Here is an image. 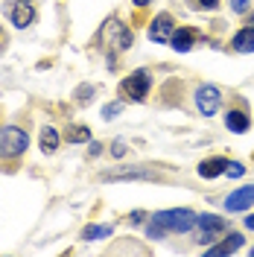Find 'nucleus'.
Segmentation results:
<instances>
[{
	"label": "nucleus",
	"instance_id": "1",
	"mask_svg": "<svg viewBox=\"0 0 254 257\" xmlns=\"http://www.w3.org/2000/svg\"><path fill=\"white\" fill-rule=\"evenodd\" d=\"M199 219V213H193L190 208H173V210H161L152 216V222H158L161 228H167V231H175V234H184V231H190L193 225Z\"/></svg>",
	"mask_w": 254,
	"mask_h": 257
},
{
	"label": "nucleus",
	"instance_id": "2",
	"mask_svg": "<svg viewBox=\"0 0 254 257\" xmlns=\"http://www.w3.org/2000/svg\"><path fill=\"white\" fill-rule=\"evenodd\" d=\"M27 146H30V138H27L24 128L18 126L0 128V158H18V155L27 152Z\"/></svg>",
	"mask_w": 254,
	"mask_h": 257
},
{
	"label": "nucleus",
	"instance_id": "3",
	"mask_svg": "<svg viewBox=\"0 0 254 257\" xmlns=\"http://www.w3.org/2000/svg\"><path fill=\"white\" fill-rule=\"evenodd\" d=\"M149 85H152L149 73L138 70V73H132V76H126V79L120 82V94L126 96L129 102H143L146 94H149Z\"/></svg>",
	"mask_w": 254,
	"mask_h": 257
},
{
	"label": "nucleus",
	"instance_id": "4",
	"mask_svg": "<svg viewBox=\"0 0 254 257\" xmlns=\"http://www.w3.org/2000/svg\"><path fill=\"white\" fill-rule=\"evenodd\" d=\"M196 225H199V237H196L199 242H213L219 234H225V231H228V222H225L222 216H213V213L199 216V219H196Z\"/></svg>",
	"mask_w": 254,
	"mask_h": 257
},
{
	"label": "nucleus",
	"instance_id": "5",
	"mask_svg": "<svg viewBox=\"0 0 254 257\" xmlns=\"http://www.w3.org/2000/svg\"><path fill=\"white\" fill-rule=\"evenodd\" d=\"M102 181H155L158 173L146 170V167H129V170H108L102 173Z\"/></svg>",
	"mask_w": 254,
	"mask_h": 257
},
{
	"label": "nucleus",
	"instance_id": "6",
	"mask_svg": "<svg viewBox=\"0 0 254 257\" xmlns=\"http://www.w3.org/2000/svg\"><path fill=\"white\" fill-rule=\"evenodd\" d=\"M102 38L108 41L111 50H129L132 47V32H129L120 21H108L105 30H102Z\"/></svg>",
	"mask_w": 254,
	"mask_h": 257
},
{
	"label": "nucleus",
	"instance_id": "7",
	"mask_svg": "<svg viewBox=\"0 0 254 257\" xmlns=\"http://www.w3.org/2000/svg\"><path fill=\"white\" fill-rule=\"evenodd\" d=\"M219 102H222V96H219V91H216L213 85H202V88L196 91V105H199V111L207 114V117L219 111Z\"/></svg>",
	"mask_w": 254,
	"mask_h": 257
},
{
	"label": "nucleus",
	"instance_id": "8",
	"mask_svg": "<svg viewBox=\"0 0 254 257\" xmlns=\"http://www.w3.org/2000/svg\"><path fill=\"white\" fill-rule=\"evenodd\" d=\"M251 205H254V184H245V187L234 190L225 199V208L228 210H248Z\"/></svg>",
	"mask_w": 254,
	"mask_h": 257
},
{
	"label": "nucleus",
	"instance_id": "9",
	"mask_svg": "<svg viewBox=\"0 0 254 257\" xmlns=\"http://www.w3.org/2000/svg\"><path fill=\"white\" fill-rule=\"evenodd\" d=\"M173 18L170 15H158L152 21V27H149V38L152 41H158V44H167L170 41V35H173Z\"/></svg>",
	"mask_w": 254,
	"mask_h": 257
},
{
	"label": "nucleus",
	"instance_id": "10",
	"mask_svg": "<svg viewBox=\"0 0 254 257\" xmlns=\"http://www.w3.org/2000/svg\"><path fill=\"white\" fill-rule=\"evenodd\" d=\"M196 38H199V32H193L190 27H178V30H173V35H170V44H173V50H178V53H187Z\"/></svg>",
	"mask_w": 254,
	"mask_h": 257
},
{
	"label": "nucleus",
	"instance_id": "11",
	"mask_svg": "<svg viewBox=\"0 0 254 257\" xmlns=\"http://www.w3.org/2000/svg\"><path fill=\"white\" fill-rule=\"evenodd\" d=\"M9 18H12V24H15L18 30H24V27H32L35 9H32L30 3H15V6L9 9Z\"/></svg>",
	"mask_w": 254,
	"mask_h": 257
},
{
	"label": "nucleus",
	"instance_id": "12",
	"mask_svg": "<svg viewBox=\"0 0 254 257\" xmlns=\"http://www.w3.org/2000/svg\"><path fill=\"white\" fill-rule=\"evenodd\" d=\"M231 47L237 50V53H254V27H242V30L234 35V41H231Z\"/></svg>",
	"mask_w": 254,
	"mask_h": 257
},
{
	"label": "nucleus",
	"instance_id": "13",
	"mask_svg": "<svg viewBox=\"0 0 254 257\" xmlns=\"http://www.w3.org/2000/svg\"><path fill=\"white\" fill-rule=\"evenodd\" d=\"M225 126L231 128V132H237V135H242V132H248V114L245 111H228L225 114Z\"/></svg>",
	"mask_w": 254,
	"mask_h": 257
},
{
	"label": "nucleus",
	"instance_id": "14",
	"mask_svg": "<svg viewBox=\"0 0 254 257\" xmlns=\"http://www.w3.org/2000/svg\"><path fill=\"white\" fill-rule=\"evenodd\" d=\"M225 167H228V161L225 158H210V161H202V167H199V176L202 178H216L225 173Z\"/></svg>",
	"mask_w": 254,
	"mask_h": 257
},
{
	"label": "nucleus",
	"instance_id": "15",
	"mask_svg": "<svg viewBox=\"0 0 254 257\" xmlns=\"http://www.w3.org/2000/svg\"><path fill=\"white\" fill-rule=\"evenodd\" d=\"M239 248H242V237H239V234H231L228 240H222L219 245H210L207 251H210V254H234Z\"/></svg>",
	"mask_w": 254,
	"mask_h": 257
},
{
	"label": "nucleus",
	"instance_id": "16",
	"mask_svg": "<svg viewBox=\"0 0 254 257\" xmlns=\"http://www.w3.org/2000/svg\"><path fill=\"white\" fill-rule=\"evenodd\" d=\"M56 149H59V132H56V128L53 126H44L41 128V152H56Z\"/></svg>",
	"mask_w": 254,
	"mask_h": 257
},
{
	"label": "nucleus",
	"instance_id": "17",
	"mask_svg": "<svg viewBox=\"0 0 254 257\" xmlns=\"http://www.w3.org/2000/svg\"><path fill=\"white\" fill-rule=\"evenodd\" d=\"M111 225H88L85 231H82V237L85 240H102V237H111Z\"/></svg>",
	"mask_w": 254,
	"mask_h": 257
},
{
	"label": "nucleus",
	"instance_id": "18",
	"mask_svg": "<svg viewBox=\"0 0 254 257\" xmlns=\"http://www.w3.org/2000/svg\"><path fill=\"white\" fill-rule=\"evenodd\" d=\"M85 141H91V128H85V126L67 128V144H85Z\"/></svg>",
	"mask_w": 254,
	"mask_h": 257
},
{
	"label": "nucleus",
	"instance_id": "19",
	"mask_svg": "<svg viewBox=\"0 0 254 257\" xmlns=\"http://www.w3.org/2000/svg\"><path fill=\"white\" fill-rule=\"evenodd\" d=\"M242 173H245V167H242V164H237V161L231 164V161H228V167H225V176H234V178H239Z\"/></svg>",
	"mask_w": 254,
	"mask_h": 257
},
{
	"label": "nucleus",
	"instance_id": "20",
	"mask_svg": "<svg viewBox=\"0 0 254 257\" xmlns=\"http://www.w3.org/2000/svg\"><path fill=\"white\" fill-rule=\"evenodd\" d=\"M120 111H123V105H120V102H111V105H105V108H102V117H105V120H111V117H117Z\"/></svg>",
	"mask_w": 254,
	"mask_h": 257
},
{
	"label": "nucleus",
	"instance_id": "21",
	"mask_svg": "<svg viewBox=\"0 0 254 257\" xmlns=\"http://www.w3.org/2000/svg\"><path fill=\"white\" fill-rule=\"evenodd\" d=\"M164 234H167V228H161L158 222H152L149 231H146V237H152V240H158V237H164Z\"/></svg>",
	"mask_w": 254,
	"mask_h": 257
},
{
	"label": "nucleus",
	"instance_id": "22",
	"mask_svg": "<svg viewBox=\"0 0 254 257\" xmlns=\"http://www.w3.org/2000/svg\"><path fill=\"white\" fill-rule=\"evenodd\" d=\"M231 9L239 12V15H242V12H248V0H231Z\"/></svg>",
	"mask_w": 254,
	"mask_h": 257
},
{
	"label": "nucleus",
	"instance_id": "23",
	"mask_svg": "<svg viewBox=\"0 0 254 257\" xmlns=\"http://www.w3.org/2000/svg\"><path fill=\"white\" fill-rule=\"evenodd\" d=\"M111 155H117V158H120V155H126V146H123V144L111 146Z\"/></svg>",
	"mask_w": 254,
	"mask_h": 257
},
{
	"label": "nucleus",
	"instance_id": "24",
	"mask_svg": "<svg viewBox=\"0 0 254 257\" xmlns=\"http://www.w3.org/2000/svg\"><path fill=\"white\" fill-rule=\"evenodd\" d=\"M199 3H202L205 9H216V6H219V0H199Z\"/></svg>",
	"mask_w": 254,
	"mask_h": 257
},
{
	"label": "nucleus",
	"instance_id": "25",
	"mask_svg": "<svg viewBox=\"0 0 254 257\" xmlns=\"http://www.w3.org/2000/svg\"><path fill=\"white\" fill-rule=\"evenodd\" d=\"M143 219H146V216H143L141 210H138V213H132V222H135V225H141V222H143Z\"/></svg>",
	"mask_w": 254,
	"mask_h": 257
},
{
	"label": "nucleus",
	"instance_id": "26",
	"mask_svg": "<svg viewBox=\"0 0 254 257\" xmlns=\"http://www.w3.org/2000/svg\"><path fill=\"white\" fill-rule=\"evenodd\" d=\"M245 225H248V228L254 231V216H245Z\"/></svg>",
	"mask_w": 254,
	"mask_h": 257
},
{
	"label": "nucleus",
	"instance_id": "27",
	"mask_svg": "<svg viewBox=\"0 0 254 257\" xmlns=\"http://www.w3.org/2000/svg\"><path fill=\"white\" fill-rule=\"evenodd\" d=\"M135 3H138V6H149V3H152V0H135Z\"/></svg>",
	"mask_w": 254,
	"mask_h": 257
},
{
	"label": "nucleus",
	"instance_id": "28",
	"mask_svg": "<svg viewBox=\"0 0 254 257\" xmlns=\"http://www.w3.org/2000/svg\"><path fill=\"white\" fill-rule=\"evenodd\" d=\"M251 27H254V21H251Z\"/></svg>",
	"mask_w": 254,
	"mask_h": 257
}]
</instances>
